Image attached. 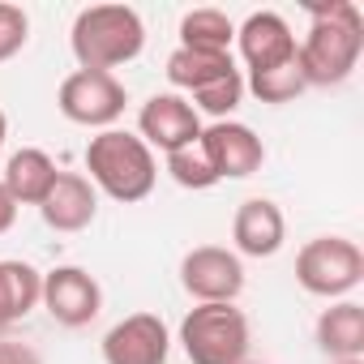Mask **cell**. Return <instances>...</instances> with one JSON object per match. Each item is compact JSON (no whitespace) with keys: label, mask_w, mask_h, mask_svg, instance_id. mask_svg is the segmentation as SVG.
Returning <instances> with one entry per match:
<instances>
[{"label":"cell","mask_w":364,"mask_h":364,"mask_svg":"<svg viewBox=\"0 0 364 364\" xmlns=\"http://www.w3.org/2000/svg\"><path fill=\"white\" fill-rule=\"evenodd\" d=\"M86 171H90L95 189H103L112 202H124V206L150 198L154 180H159L154 150L137 133H124V129H103L99 137H90Z\"/></svg>","instance_id":"7a4b0ae2"},{"label":"cell","mask_w":364,"mask_h":364,"mask_svg":"<svg viewBox=\"0 0 364 364\" xmlns=\"http://www.w3.org/2000/svg\"><path fill=\"white\" fill-rule=\"evenodd\" d=\"M236 43H240V56H245L249 73H266V69H279V65H291L296 60V35L270 9L249 14L245 26L236 31Z\"/></svg>","instance_id":"7c38bea8"},{"label":"cell","mask_w":364,"mask_h":364,"mask_svg":"<svg viewBox=\"0 0 364 364\" xmlns=\"http://www.w3.org/2000/svg\"><path fill=\"white\" fill-rule=\"evenodd\" d=\"M69 48L82 69L112 73L116 65H129L141 56L146 26H141L137 9H129V5H90L73 18Z\"/></svg>","instance_id":"3957f363"},{"label":"cell","mask_w":364,"mask_h":364,"mask_svg":"<svg viewBox=\"0 0 364 364\" xmlns=\"http://www.w3.org/2000/svg\"><path fill=\"white\" fill-rule=\"evenodd\" d=\"M180 287L198 304H236V296L245 291V266L219 245H198L180 262Z\"/></svg>","instance_id":"52a82bcc"},{"label":"cell","mask_w":364,"mask_h":364,"mask_svg":"<svg viewBox=\"0 0 364 364\" xmlns=\"http://www.w3.org/2000/svg\"><path fill=\"white\" fill-rule=\"evenodd\" d=\"M56 163L48 159V150H35V146H22L18 154H9V163H5V180L0 185L9 189V198L18 202V206H39L48 193H52V185H56Z\"/></svg>","instance_id":"9a60e30c"},{"label":"cell","mask_w":364,"mask_h":364,"mask_svg":"<svg viewBox=\"0 0 364 364\" xmlns=\"http://www.w3.org/2000/svg\"><path fill=\"white\" fill-rule=\"evenodd\" d=\"M240 99H245V77H240V69H232V73H223V77H215L210 86H202L198 95H193V112L202 116H215V120H228L236 107H240Z\"/></svg>","instance_id":"ffe728a7"},{"label":"cell","mask_w":364,"mask_h":364,"mask_svg":"<svg viewBox=\"0 0 364 364\" xmlns=\"http://www.w3.org/2000/svg\"><path fill=\"white\" fill-rule=\"evenodd\" d=\"M5 137H9V120H5V112H0V146H5Z\"/></svg>","instance_id":"484cf974"},{"label":"cell","mask_w":364,"mask_h":364,"mask_svg":"<svg viewBox=\"0 0 364 364\" xmlns=\"http://www.w3.org/2000/svg\"><path fill=\"white\" fill-rule=\"evenodd\" d=\"M232 240L245 257H274L287 240V219L270 198H249V202L236 206Z\"/></svg>","instance_id":"4fadbf2b"},{"label":"cell","mask_w":364,"mask_h":364,"mask_svg":"<svg viewBox=\"0 0 364 364\" xmlns=\"http://www.w3.org/2000/svg\"><path fill=\"white\" fill-rule=\"evenodd\" d=\"M14 223H18V202L9 198V189H5V185H0V236H5Z\"/></svg>","instance_id":"d4e9b609"},{"label":"cell","mask_w":364,"mask_h":364,"mask_svg":"<svg viewBox=\"0 0 364 364\" xmlns=\"http://www.w3.org/2000/svg\"><path fill=\"white\" fill-rule=\"evenodd\" d=\"M124 82L116 73H99V69H77L60 82L56 107L65 120L86 124V129H112L124 116Z\"/></svg>","instance_id":"8992f818"},{"label":"cell","mask_w":364,"mask_h":364,"mask_svg":"<svg viewBox=\"0 0 364 364\" xmlns=\"http://www.w3.org/2000/svg\"><path fill=\"white\" fill-rule=\"evenodd\" d=\"M236 26L219 9H193L180 18V48L189 52H232Z\"/></svg>","instance_id":"d6986e66"},{"label":"cell","mask_w":364,"mask_h":364,"mask_svg":"<svg viewBox=\"0 0 364 364\" xmlns=\"http://www.w3.org/2000/svg\"><path fill=\"white\" fill-rule=\"evenodd\" d=\"M245 90H253L262 103H291V99H296L300 90H309V86H304V77H300V65L291 60V65H279V69H266V73H249Z\"/></svg>","instance_id":"44dd1931"},{"label":"cell","mask_w":364,"mask_h":364,"mask_svg":"<svg viewBox=\"0 0 364 364\" xmlns=\"http://www.w3.org/2000/svg\"><path fill=\"white\" fill-rule=\"evenodd\" d=\"M245 364H249V360H245Z\"/></svg>","instance_id":"4316f807"},{"label":"cell","mask_w":364,"mask_h":364,"mask_svg":"<svg viewBox=\"0 0 364 364\" xmlns=\"http://www.w3.org/2000/svg\"><path fill=\"white\" fill-rule=\"evenodd\" d=\"M39 304L52 313L56 326H90L103 309V287L95 283L90 270L82 266H56L43 274V291H39Z\"/></svg>","instance_id":"ba28073f"},{"label":"cell","mask_w":364,"mask_h":364,"mask_svg":"<svg viewBox=\"0 0 364 364\" xmlns=\"http://www.w3.org/2000/svg\"><path fill=\"white\" fill-rule=\"evenodd\" d=\"M39 291H43V274L35 266L0 262V326L31 317V309L39 304Z\"/></svg>","instance_id":"e0dca14e"},{"label":"cell","mask_w":364,"mask_h":364,"mask_svg":"<svg viewBox=\"0 0 364 364\" xmlns=\"http://www.w3.org/2000/svg\"><path fill=\"white\" fill-rule=\"evenodd\" d=\"M180 347L193 364H245L249 317L236 304H198L180 321Z\"/></svg>","instance_id":"277c9868"},{"label":"cell","mask_w":364,"mask_h":364,"mask_svg":"<svg viewBox=\"0 0 364 364\" xmlns=\"http://www.w3.org/2000/svg\"><path fill=\"white\" fill-rule=\"evenodd\" d=\"M137 133L146 146H159L163 154L171 150H185L202 137V116L193 112V103L176 90H163V95H150L137 112Z\"/></svg>","instance_id":"9c48e42d"},{"label":"cell","mask_w":364,"mask_h":364,"mask_svg":"<svg viewBox=\"0 0 364 364\" xmlns=\"http://www.w3.org/2000/svg\"><path fill=\"white\" fill-rule=\"evenodd\" d=\"M95 210H99V193L77 171H60L52 193L39 202V215L52 232H82L95 223Z\"/></svg>","instance_id":"5bb4252c"},{"label":"cell","mask_w":364,"mask_h":364,"mask_svg":"<svg viewBox=\"0 0 364 364\" xmlns=\"http://www.w3.org/2000/svg\"><path fill=\"white\" fill-rule=\"evenodd\" d=\"M364 279V253L347 236H317L296 253V283L309 296H347Z\"/></svg>","instance_id":"5b68a950"},{"label":"cell","mask_w":364,"mask_h":364,"mask_svg":"<svg viewBox=\"0 0 364 364\" xmlns=\"http://www.w3.org/2000/svg\"><path fill=\"white\" fill-rule=\"evenodd\" d=\"M167 171H171V180L180 189H210V185H219V176H215V167H210V159H206V150L198 141L185 146V150H171L167 154Z\"/></svg>","instance_id":"7402d4cb"},{"label":"cell","mask_w":364,"mask_h":364,"mask_svg":"<svg viewBox=\"0 0 364 364\" xmlns=\"http://www.w3.org/2000/svg\"><path fill=\"white\" fill-rule=\"evenodd\" d=\"M232 69H236L232 52H189V48H176L167 56V82L176 90H189V95H198L202 86H210L215 77H223Z\"/></svg>","instance_id":"ac0fdd59"},{"label":"cell","mask_w":364,"mask_h":364,"mask_svg":"<svg viewBox=\"0 0 364 364\" xmlns=\"http://www.w3.org/2000/svg\"><path fill=\"white\" fill-rule=\"evenodd\" d=\"M103 364H167L171 334L154 313H129L103 334Z\"/></svg>","instance_id":"30bf717a"},{"label":"cell","mask_w":364,"mask_h":364,"mask_svg":"<svg viewBox=\"0 0 364 364\" xmlns=\"http://www.w3.org/2000/svg\"><path fill=\"white\" fill-rule=\"evenodd\" d=\"M0 364H43L39 351L31 343H18V338H0Z\"/></svg>","instance_id":"cb8c5ba5"},{"label":"cell","mask_w":364,"mask_h":364,"mask_svg":"<svg viewBox=\"0 0 364 364\" xmlns=\"http://www.w3.org/2000/svg\"><path fill=\"white\" fill-rule=\"evenodd\" d=\"M198 146L206 150V159H210L219 180H245V176H253L266 163L262 137L249 124H240V120H215L210 129H202Z\"/></svg>","instance_id":"8fae6325"},{"label":"cell","mask_w":364,"mask_h":364,"mask_svg":"<svg viewBox=\"0 0 364 364\" xmlns=\"http://www.w3.org/2000/svg\"><path fill=\"white\" fill-rule=\"evenodd\" d=\"M317 343L326 355L338 360H360L364 355V309L355 300H338L334 309H326L317 317Z\"/></svg>","instance_id":"2e32d148"},{"label":"cell","mask_w":364,"mask_h":364,"mask_svg":"<svg viewBox=\"0 0 364 364\" xmlns=\"http://www.w3.org/2000/svg\"><path fill=\"white\" fill-rule=\"evenodd\" d=\"M309 35L296 43V65L304 86H343L364 52V18L351 0L309 5Z\"/></svg>","instance_id":"6da1fadb"},{"label":"cell","mask_w":364,"mask_h":364,"mask_svg":"<svg viewBox=\"0 0 364 364\" xmlns=\"http://www.w3.org/2000/svg\"><path fill=\"white\" fill-rule=\"evenodd\" d=\"M26 39H31V18L18 5H5V0H0V65L14 60L26 48Z\"/></svg>","instance_id":"603a6c76"}]
</instances>
